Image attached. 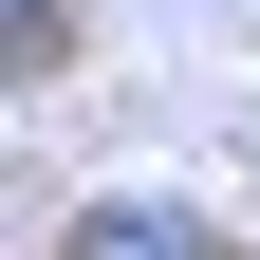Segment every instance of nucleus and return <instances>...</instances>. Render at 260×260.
<instances>
[{"mask_svg": "<svg viewBox=\"0 0 260 260\" xmlns=\"http://www.w3.org/2000/svg\"><path fill=\"white\" fill-rule=\"evenodd\" d=\"M75 260H205V223H186V205H93Z\"/></svg>", "mask_w": 260, "mask_h": 260, "instance_id": "obj_1", "label": "nucleus"}]
</instances>
